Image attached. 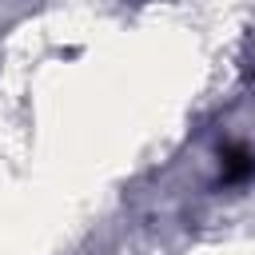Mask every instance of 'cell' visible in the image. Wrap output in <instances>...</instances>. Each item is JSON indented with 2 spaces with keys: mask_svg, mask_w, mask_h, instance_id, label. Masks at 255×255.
Segmentation results:
<instances>
[{
  "mask_svg": "<svg viewBox=\"0 0 255 255\" xmlns=\"http://www.w3.org/2000/svg\"><path fill=\"white\" fill-rule=\"evenodd\" d=\"M231 124H239V128H255V96H247V100L235 104ZM223 163H227L231 175H239V171H255V131L223 135Z\"/></svg>",
  "mask_w": 255,
  "mask_h": 255,
  "instance_id": "1",
  "label": "cell"
}]
</instances>
